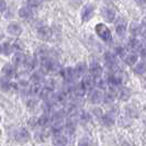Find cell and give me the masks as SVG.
<instances>
[{"instance_id":"cell-1","label":"cell","mask_w":146,"mask_h":146,"mask_svg":"<svg viewBox=\"0 0 146 146\" xmlns=\"http://www.w3.org/2000/svg\"><path fill=\"white\" fill-rule=\"evenodd\" d=\"M66 125V120H65V115L62 111L59 112H55V114L53 115L51 120V127L53 131L58 132L60 131L63 127H65Z\"/></svg>"},{"instance_id":"cell-2","label":"cell","mask_w":146,"mask_h":146,"mask_svg":"<svg viewBox=\"0 0 146 146\" xmlns=\"http://www.w3.org/2000/svg\"><path fill=\"white\" fill-rule=\"evenodd\" d=\"M96 33L98 34V36L100 37L101 40H103L104 42H111L112 41V34L110 29L103 23H98L96 25Z\"/></svg>"},{"instance_id":"cell-3","label":"cell","mask_w":146,"mask_h":146,"mask_svg":"<svg viewBox=\"0 0 146 146\" xmlns=\"http://www.w3.org/2000/svg\"><path fill=\"white\" fill-rule=\"evenodd\" d=\"M102 17L107 22H113L115 19V9L112 3H107L102 8Z\"/></svg>"},{"instance_id":"cell-4","label":"cell","mask_w":146,"mask_h":146,"mask_svg":"<svg viewBox=\"0 0 146 146\" xmlns=\"http://www.w3.org/2000/svg\"><path fill=\"white\" fill-rule=\"evenodd\" d=\"M60 75H62V77L65 79L66 82L73 84L74 81H76L78 79V76H77V74L75 73V69L72 68V67L63 68V69L60 70Z\"/></svg>"},{"instance_id":"cell-5","label":"cell","mask_w":146,"mask_h":146,"mask_svg":"<svg viewBox=\"0 0 146 146\" xmlns=\"http://www.w3.org/2000/svg\"><path fill=\"white\" fill-rule=\"evenodd\" d=\"M52 65H53V60L48 57H44L40 60V72L43 75H47L52 72Z\"/></svg>"},{"instance_id":"cell-6","label":"cell","mask_w":146,"mask_h":146,"mask_svg":"<svg viewBox=\"0 0 146 146\" xmlns=\"http://www.w3.org/2000/svg\"><path fill=\"white\" fill-rule=\"evenodd\" d=\"M15 141L20 143H25L30 139V133L25 129H19L15 132Z\"/></svg>"},{"instance_id":"cell-7","label":"cell","mask_w":146,"mask_h":146,"mask_svg":"<svg viewBox=\"0 0 146 146\" xmlns=\"http://www.w3.org/2000/svg\"><path fill=\"white\" fill-rule=\"evenodd\" d=\"M126 30H127V22L125 21L124 19L120 18L115 22V31H117V35L119 36H123L126 33Z\"/></svg>"},{"instance_id":"cell-8","label":"cell","mask_w":146,"mask_h":146,"mask_svg":"<svg viewBox=\"0 0 146 146\" xmlns=\"http://www.w3.org/2000/svg\"><path fill=\"white\" fill-rule=\"evenodd\" d=\"M95 12V7L92 5H86L84 9L81 10V19L82 21H89Z\"/></svg>"},{"instance_id":"cell-9","label":"cell","mask_w":146,"mask_h":146,"mask_svg":"<svg viewBox=\"0 0 146 146\" xmlns=\"http://www.w3.org/2000/svg\"><path fill=\"white\" fill-rule=\"evenodd\" d=\"M104 60H106V65L108 66L110 69H113V72H115L114 68L117 67V63L115 55L113 53H111V52H108L104 55Z\"/></svg>"},{"instance_id":"cell-10","label":"cell","mask_w":146,"mask_h":146,"mask_svg":"<svg viewBox=\"0 0 146 146\" xmlns=\"http://www.w3.org/2000/svg\"><path fill=\"white\" fill-rule=\"evenodd\" d=\"M89 75L94 77L95 79H98L102 75V67L99 65L98 63H92L89 67Z\"/></svg>"},{"instance_id":"cell-11","label":"cell","mask_w":146,"mask_h":146,"mask_svg":"<svg viewBox=\"0 0 146 146\" xmlns=\"http://www.w3.org/2000/svg\"><path fill=\"white\" fill-rule=\"evenodd\" d=\"M103 98H104V94L99 89L94 90L91 92V96H90V100L94 104H100L103 101Z\"/></svg>"},{"instance_id":"cell-12","label":"cell","mask_w":146,"mask_h":146,"mask_svg":"<svg viewBox=\"0 0 146 146\" xmlns=\"http://www.w3.org/2000/svg\"><path fill=\"white\" fill-rule=\"evenodd\" d=\"M37 36L42 40H48L52 36V31L48 27L43 25V27H40L37 29Z\"/></svg>"},{"instance_id":"cell-13","label":"cell","mask_w":146,"mask_h":146,"mask_svg":"<svg viewBox=\"0 0 146 146\" xmlns=\"http://www.w3.org/2000/svg\"><path fill=\"white\" fill-rule=\"evenodd\" d=\"M25 59H27V56L21 52H18L17 54H15V56L12 58L13 67H20L23 64H25Z\"/></svg>"},{"instance_id":"cell-14","label":"cell","mask_w":146,"mask_h":146,"mask_svg":"<svg viewBox=\"0 0 146 146\" xmlns=\"http://www.w3.org/2000/svg\"><path fill=\"white\" fill-rule=\"evenodd\" d=\"M8 33L11 35L18 36L22 33V28L19 23H10L8 27Z\"/></svg>"},{"instance_id":"cell-15","label":"cell","mask_w":146,"mask_h":146,"mask_svg":"<svg viewBox=\"0 0 146 146\" xmlns=\"http://www.w3.org/2000/svg\"><path fill=\"white\" fill-rule=\"evenodd\" d=\"M117 96L119 97V99H120V100H122V101H126V100H129V99H130V97H131V91H130L127 88L121 87V88H119V89H117Z\"/></svg>"},{"instance_id":"cell-16","label":"cell","mask_w":146,"mask_h":146,"mask_svg":"<svg viewBox=\"0 0 146 146\" xmlns=\"http://www.w3.org/2000/svg\"><path fill=\"white\" fill-rule=\"evenodd\" d=\"M139 59V55L136 52H127L124 56V60L127 65H134Z\"/></svg>"},{"instance_id":"cell-17","label":"cell","mask_w":146,"mask_h":146,"mask_svg":"<svg viewBox=\"0 0 146 146\" xmlns=\"http://www.w3.org/2000/svg\"><path fill=\"white\" fill-rule=\"evenodd\" d=\"M81 84H82L84 87L86 88V90H90V89H92L94 86L96 85V79L94 77H91L90 75H88V76H85V77L82 78Z\"/></svg>"},{"instance_id":"cell-18","label":"cell","mask_w":146,"mask_h":146,"mask_svg":"<svg viewBox=\"0 0 146 146\" xmlns=\"http://www.w3.org/2000/svg\"><path fill=\"white\" fill-rule=\"evenodd\" d=\"M19 15L21 17L22 19H24V20H29V19H31L33 17V11H32V9L30 7L25 6V7H22L19 10Z\"/></svg>"},{"instance_id":"cell-19","label":"cell","mask_w":146,"mask_h":146,"mask_svg":"<svg viewBox=\"0 0 146 146\" xmlns=\"http://www.w3.org/2000/svg\"><path fill=\"white\" fill-rule=\"evenodd\" d=\"M2 74L6 76V78L9 79V78H13L15 76V68L12 65L8 64V65H5L3 68H2Z\"/></svg>"},{"instance_id":"cell-20","label":"cell","mask_w":146,"mask_h":146,"mask_svg":"<svg viewBox=\"0 0 146 146\" xmlns=\"http://www.w3.org/2000/svg\"><path fill=\"white\" fill-rule=\"evenodd\" d=\"M53 145L54 146H66L67 145V137L62 134H56L53 137Z\"/></svg>"},{"instance_id":"cell-21","label":"cell","mask_w":146,"mask_h":146,"mask_svg":"<svg viewBox=\"0 0 146 146\" xmlns=\"http://www.w3.org/2000/svg\"><path fill=\"white\" fill-rule=\"evenodd\" d=\"M127 45H129L131 52H136V51H139V48L142 47V42L139 40H137L136 37H133V38H131L129 41Z\"/></svg>"},{"instance_id":"cell-22","label":"cell","mask_w":146,"mask_h":146,"mask_svg":"<svg viewBox=\"0 0 146 146\" xmlns=\"http://www.w3.org/2000/svg\"><path fill=\"white\" fill-rule=\"evenodd\" d=\"M37 64V58L36 56H28L25 59V67L28 70H33L35 68V66Z\"/></svg>"},{"instance_id":"cell-23","label":"cell","mask_w":146,"mask_h":146,"mask_svg":"<svg viewBox=\"0 0 146 146\" xmlns=\"http://www.w3.org/2000/svg\"><path fill=\"white\" fill-rule=\"evenodd\" d=\"M115 98H117V91L111 90V91H109V92L104 94L103 101H104L106 103H113L114 102V100H115Z\"/></svg>"},{"instance_id":"cell-24","label":"cell","mask_w":146,"mask_h":146,"mask_svg":"<svg viewBox=\"0 0 146 146\" xmlns=\"http://www.w3.org/2000/svg\"><path fill=\"white\" fill-rule=\"evenodd\" d=\"M101 121H102V123L104 125L111 126V125H113V123H114V117L111 113H106L101 117Z\"/></svg>"},{"instance_id":"cell-25","label":"cell","mask_w":146,"mask_h":146,"mask_svg":"<svg viewBox=\"0 0 146 146\" xmlns=\"http://www.w3.org/2000/svg\"><path fill=\"white\" fill-rule=\"evenodd\" d=\"M74 69H75V73L77 74V76L80 77V76L85 75V73H86V70H87V65H86L85 63H78L77 66H76Z\"/></svg>"},{"instance_id":"cell-26","label":"cell","mask_w":146,"mask_h":146,"mask_svg":"<svg viewBox=\"0 0 146 146\" xmlns=\"http://www.w3.org/2000/svg\"><path fill=\"white\" fill-rule=\"evenodd\" d=\"M50 122H51V120H50V117L47 114H43V115H41L37 119V125L42 126V127L47 126V125L50 124Z\"/></svg>"},{"instance_id":"cell-27","label":"cell","mask_w":146,"mask_h":146,"mask_svg":"<svg viewBox=\"0 0 146 146\" xmlns=\"http://www.w3.org/2000/svg\"><path fill=\"white\" fill-rule=\"evenodd\" d=\"M130 32H131L133 35H139L142 33V27L139 24H137V23L133 22L131 25H130Z\"/></svg>"},{"instance_id":"cell-28","label":"cell","mask_w":146,"mask_h":146,"mask_svg":"<svg viewBox=\"0 0 146 146\" xmlns=\"http://www.w3.org/2000/svg\"><path fill=\"white\" fill-rule=\"evenodd\" d=\"M134 72L137 75H144L146 73V62H141L135 66Z\"/></svg>"},{"instance_id":"cell-29","label":"cell","mask_w":146,"mask_h":146,"mask_svg":"<svg viewBox=\"0 0 146 146\" xmlns=\"http://www.w3.org/2000/svg\"><path fill=\"white\" fill-rule=\"evenodd\" d=\"M89 114H88L87 112H84V111H80L79 110V112H78V115H77V120H78V122H81V123H87L88 121H89Z\"/></svg>"},{"instance_id":"cell-30","label":"cell","mask_w":146,"mask_h":146,"mask_svg":"<svg viewBox=\"0 0 146 146\" xmlns=\"http://www.w3.org/2000/svg\"><path fill=\"white\" fill-rule=\"evenodd\" d=\"M96 86L99 88V90H104L107 87H109L107 79H102V78H99L98 80L96 81Z\"/></svg>"},{"instance_id":"cell-31","label":"cell","mask_w":146,"mask_h":146,"mask_svg":"<svg viewBox=\"0 0 146 146\" xmlns=\"http://www.w3.org/2000/svg\"><path fill=\"white\" fill-rule=\"evenodd\" d=\"M115 54L121 56V57H124L126 55V50L123 46H117V47H115Z\"/></svg>"},{"instance_id":"cell-32","label":"cell","mask_w":146,"mask_h":146,"mask_svg":"<svg viewBox=\"0 0 146 146\" xmlns=\"http://www.w3.org/2000/svg\"><path fill=\"white\" fill-rule=\"evenodd\" d=\"M42 5L41 1H28V7H30L31 9L32 8H38Z\"/></svg>"},{"instance_id":"cell-33","label":"cell","mask_w":146,"mask_h":146,"mask_svg":"<svg viewBox=\"0 0 146 146\" xmlns=\"http://www.w3.org/2000/svg\"><path fill=\"white\" fill-rule=\"evenodd\" d=\"M79 146H92V145H91V142H90V139H88V137H84L79 142Z\"/></svg>"},{"instance_id":"cell-34","label":"cell","mask_w":146,"mask_h":146,"mask_svg":"<svg viewBox=\"0 0 146 146\" xmlns=\"http://www.w3.org/2000/svg\"><path fill=\"white\" fill-rule=\"evenodd\" d=\"M139 55H141V57H143V58H146V44H143L142 43V47L139 48Z\"/></svg>"},{"instance_id":"cell-35","label":"cell","mask_w":146,"mask_h":146,"mask_svg":"<svg viewBox=\"0 0 146 146\" xmlns=\"http://www.w3.org/2000/svg\"><path fill=\"white\" fill-rule=\"evenodd\" d=\"M29 125L31 127H35L37 125V119L35 117H32V119H30L29 120Z\"/></svg>"},{"instance_id":"cell-36","label":"cell","mask_w":146,"mask_h":146,"mask_svg":"<svg viewBox=\"0 0 146 146\" xmlns=\"http://www.w3.org/2000/svg\"><path fill=\"white\" fill-rule=\"evenodd\" d=\"M35 139H36L37 142H43V141H44L43 134H42L41 132H38V133H36V134H35Z\"/></svg>"},{"instance_id":"cell-37","label":"cell","mask_w":146,"mask_h":146,"mask_svg":"<svg viewBox=\"0 0 146 146\" xmlns=\"http://www.w3.org/2000/svg\"><path fill=\"white\" fill-rule=\"evenodd\" d=\"M142 33H146V18L143 19V21H142Z\"/></svg>"},{"instance_id":"cell-38","label":"cell","mask_w":146,"mask_h":146,"mask_svg":"<svg viewBox=\"0 0 146 146\" xmlns=\"http://www.w3.org/2000/svg\"><path fill=\"white\" fill-rule=\"evenodd\" d=\"M6 8H7V5H6V2L0 0V12L5 11V10H6Z\"/></svg>"},{"instance_id":"cell-39","label":"cell","mask_w":146,"mask_h":146,"mask_svg":"<svg viewBox=\"0 0 146 146\" xmlns=\"http://www.w3.org/2000/svg\"><path fill=\"white\" fill-rule=\"evenodd\" d=\"M143 85H144V88H146V79L143 80Z\"/></svg>"},{"instance_id":"cell-40","label":"cell","mask_w":146,"mask_h":146,"mask_svg":"<svg viewBox=\"0 0 146 146\" xmlns=\"http://www.w3.org/2000/svg\"><path fill=\"white\" fill-rule=\"evenodd\" d=\"M1 50H2V47H1V45H0V51H1Z\"/></svg>"},{"instance_id":"cell-41","label":"cell","mask_w":146,"mask_h":146,"mask_svg":"<svg viewBox=\"0 0 146 146\" xmlns=\"http://www.w3.org/2000/svg\"><path fill=\"white\" fill-rule=\"evenodd\" d=\"M0 122H1V117H0Z\"/></svg>"}]
</instances>
